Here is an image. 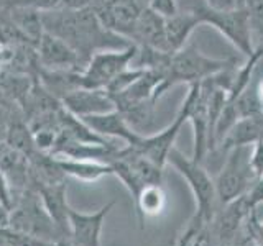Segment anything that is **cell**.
Here are the masks:
<instances>
[{
  "label": "cell",
  "mask_w": 263,
  "mask_h": 246,
  "mask_svg": "<svg viewBox=\"0 0 263 246\" xmlns=\"http://www.w3.org/2000/svg\"><path fill=\"white\" fill-rule=\"evenodd\" d=\"M148 5L163 16H171L179 10L176 0H148Z\"/></svg>",
  "instance_id": "27"
},
{
  "label": "cell",
  "mask_w": 263,
  "mask_h": 246,
  "mask_svg": "<svg viewBox=\"0 0 263 246\" xmlns=\"http://www.w3.org/2000/svg\"><path fill=\"white\" fill-rule=\"evenodd\" d=\"M36 56L40 68L49 71H84V64L81 63L79 56L74 49L45 31L43 38L36 46Z\"/></svg>",
  "instance_id": "11"
},
{
  "label": "cell",
  "mask_w": 263,
  "mask_h": 246,
  "mask_svg": "<svg viewBox=\"0 0 263 246\" xmlns=\"http://www.w3.org/2000/svg\"><path fill=\"white\" fill-rule=\"evenodd\" d=\"M166 164L175 168L191 189L196 200L194 215L201 217L208 221H212L214 215L219 210V199L216 191V182L211 174L204 169L202 162H197L193 158H187L179 150L173 148L168 154Z\"/></svg>",
  "instance_id": "3"
},
{
  "label": "cell",
  "mask_w": 263,
  "mask_h": 246,
  "mask_svg": "<svg viewBox=\"0 0 263 246\" xmlns=\"http://www.w3.org/2000/svg\"><path fill=\"white\" fill-rule=\"evenodd\" d=\"M4 49H5V48H4L2 45H0V53H2V51H4Z\"/></svg>",
  "instance_id": "32"
},
{
  "label": "cell",
  "mask_w": 263,
  "mask_h": 246,
  "mask_svg": "<svg viewBox=\"0 0 263 246\" xmlns=\"http://www.w3.org/2000/svg\"><path fill=\"white\" fill-rule=\"evenodd\" d=\"M35 191L40 194L41 203H43L45 210L51 217L61 235L64 238H69V203L68 199H66V184H40L35 187Z\"/></svg>",
  "instance_id": "16"
},
{
  "label": "cell",
  "mask_w": 263,
  "mask_h": 246,
  "mask_svg": "<svg viewBox=\"0 0 263 246\" xmlns=\"http://www.w3.org/2000/svg\"><path fill=\"white\" fill-rule=\"evenodd\" d=\"M212 94V77L189 86L184 98L187 121H191L194 131V150L191 158L202 162L211 148V127H209V102Z\"/></svg>",
  "instance_id": "6"
},
{
  "label": "cell",
  "mask_w": 263,
  "mask_h": 246,
  "mask_svg": "<svg viewBox=\"0 0 263 246\" xmlns=\"http://www.w3.org/2000/svg\"><path fill=\"white\" fill-rule=\"evenodd\" d=\"M250 151L252 146H235L229 150L224 166L214 179L220 207L245 195L257 179L252 171Z\"/></svg>",
  "instance_id": "5"
},
{
  "label": "cell",
  "mask_w": 263,
  "mask_h": 246,
  "mask_svg": "<svg viewBox=\"0 0 263 246\" xmlns=\"http://www.w3.org/2000/svg\"><path fill=\"white\" fill-rule=\"evenodd\" d=\"M115 202L105 203L97 212L86 213L69 207V240L78 246H102L101 235L105 223V218Z\"/></svg>",
  "instance_id": "10"
},
{
  "label": "cell",
  "mask_w": 263,
  "mask_h": 246,
  "mask_svg": "<svg viewBox=\"0 0 263 246\" xmlns=\"http://www.w3.org/2000/svg\"><path fill=\"white\" fill-rule=\"evenodd\" d=\"M199 25H202V22L191 7L186 8V10H178L171 16H166L164 18V30H166L168 51L176 53L181 48H184Z\"/></svg>",
  "instance_id": "17"
},
{
  "label": "cell",
  "mask_w": 263,
  "mask_h": 246,
  "mask_svg": "<svg viewBox=\"0 0 263 246\" xmlns=\"http://www.w3.org/2000/svg\"><path fill=\"white\" fill-rule=\"evenodd\" d=\"M250 164L255 177H263V139L252 145L250 151Z\"/></svg>",
  "instance_id": "25"
},
{
  "label": "cell",
  "mask_w": 263,
  "mask_h": 246,
  "mask_svg": "<svg viewBox=\"0 0 263 246\" xmlns=\"http://www.w3.org/2000/svg\"><path fill=\"white\" fill-rule=\"evenodd\" d=\"M7 7H23L31 8L40 13L58 10L61 7V0H5Z\"/></svg>",
  "instance_id": "24"
},
{
  "label": "cell",
  "mask_w": 263,
  "mask_h": 246,
  "mask_svg": "<svg viewBox=\"0 0 263 246\" xmlns=\"http://www.w3.org/2000/svg\"><path fill=\"white\" fill-rule=\"evenodd\" d=\"M41 18H43L45 31L60 38L74 49L84 68L96 53L130 45V41L107 30L92 12V8H86V10L58 8V10L41 13Z\"/></svg>",
  "instance_id": "1"
},
{
  "label": "cell",
  "mask_w": 263,
  "mask_h": 246,
  "mask_svg": "<svg viewBox=\"0 0 263 246\" xmlns=\"http://www.w3.org/2000/svg\"><path fill=\"white\" fill-rule=\"evenodd\" d=\"M164 18L161 13H158L150 5H146L140 18L137 22L135 35L132 43H135L140 48H152L158 51H168L166 46V30H164Z\"/></svg>",
  "instance_id": "15"
},
{
  "label": "cell",
  "mask_w": 263,
  "mask_h": 246,
  "mask_svg": "<svg viewBox=\"0 0 263 246\" xmlns=\"http://www.w3.org/2000/svg\"><path fill=\"white\" fill-rule=\"evenodd\" d=\"M247 203L252 210H257L258 205L263 203V177L255 179L253 186L250 187V191L247 192Z\"/></svg>",
  "instance_id": "26"
},
{
  "label": "cell",
  "mask_w": 263,
  "mask_h": 246,
  "mask_svg": "<svg viewBox=\"0 0 263 246\" xmlns=\"http://www.w3.org/2000/svg\"><path fill=\"white\" fill-rule=\"evenodd\" d=\"M56 158V156H54ZM64 176H69L81 182H97L105 176H112V166L109 162L96 159H76V158H56Z\"/></svg>",
  "instance_id": "18"
},
{
  "label": "cell",
  "mask_w": 263,
  "mask_h": 246,
  "mask_svg": "<svg viewBox=\"0 0 263 246\" xmlns=\"http://www.w3.org/2000/svg\"><path fill=\"white\" fill-rule=\"evenodd\" d=\"M145 2H146V4H148V0H145Z\"/></svg>",
  "instance_id": "33"
},
{
  "label": "cell",
  "mask_w": 263,
  "mask_h": 246,
  "mask_svg": "<svg viewBox=\"0 0 263 246\" xmlns=\"http://www.w3.org/2000/svg\"><path fill=\"white\" fill-rule=\"evenodd\" d=\"M253 89H255V94H257V98H258L260 107L263 110V79H260V82H258V84H255Z\"/></svg>",
  "instance_id": "30"
},
{
  "label": "cell",
  "mask_w": 263,
  "mask_h": 246,
  "mask_svg": "<svg viewBox=\"0 0 263 246\" xmlns=\"http://www.w3.org/2000/svg\"><path fill=\"white\" fill-rule=\"evenodd\" d=\"M234 66V59H217V57L205 56L196 45L187 43L179 51L170 53L166 66L163 69V79L155 90V102H158L171 87L178 84L193 86Z\"/></svg>",
  "instance_id": "2"
},
{
  "label": "cell",
  "mask_w": 263,
  "mask_h": 246,
  "mask_svg": "<svg viewBox=\"0 0 263 246\" xmlns=\"http://www.w3.org/2000/svg\"><path fill=\"white\" fill-rule=\"evenodd\" d=\"M7 12L10 15L12 22L15 27L20 30L22 35L27 38V41L33 46H38L40 39L45 35V27H43V18L41 13L31 8H23V7H7Z\"/></svg>",
  "instance_id": "19"
},
{
  "label": "cell",
  "mask_w": 263,
  "mask_h": 246,
  "mask_svg": "<svg viewBox=\"0 0 263 246\" xmlns=\"http://www.w3.org/2000/svg\"><path fill=\"white\" fill-rule=\"evenodd\" d=\"M240 7L249 15L253 33H263V0H240Z\"/></svg>",
  "instance_id": "23"
},
{
  "label": "cell",
  "mask_w": 263,
  "mask_h": 246,
  "mask_svg": "<svg viewBox=\"0 0 263 246\" xmlns=\"http://www.w3.org/2000/svg\"><path fill=\"white\" fill-rule=\"evenodd\" d=\"M81 120L84 121L90 130L96 131L97 135H101L107 139H112V141H119L120 139V141L127 146L134 145L140 135L117 109L105 112V113L89 115V117H84Z\"/></svg>",
  "instance_id": "14"
},
{
  "label": "cell",
  "mask_w": 263,
  "mask_h": 246,
  "mask_svg": "<svg viewBox=\"0 0 263 246\" xmlns=\"http://www.w3.org/2000/svg\"><path fill=\"white\" fill-rule=\"evenodd\" d=\"M186 121H187V112L184 109V105H181L175 120H173L166 128H163L156 135H150V136L138 135L137 141L134 145H128V148L134 153L143 156L148 161H152L156 166L164 169L168 161V154L173 148H175L176 138Z\"/></svg>",
  "instance_id": "9"
},
{
  "label": "cell",
  "mask_w": 263,
  "mask_h": 246,
  "mask_svg": "<svg viewBox=\"0 0 263 246\" xmlns=\"http://www.w3.org/2000/svg\"><path fill=\"white\" fill-rule=\"evenodd\" d=\"M145 0H92L90 8L104 27L132 43Z\"/></svg>",
  "instance_id": "8"
},
{
  "label": "cell",
  "mask_w": 263,
  "mask_h": 246,
  "mask_svg": "<svg viewBox=\"0 0 263 246\" xmlns=\"http://www.w3.org/2000/svg\"><path fill=\"white\" fill-rule=\"evenodd\" d=\"M257 36H258V41L255 45H261L263 46V33H260V35H257Z\"/></svg>",
  "instance_id": "31"
},
{
  "label": "cell",
  "mask_w": 263,
  "mask_h": 246,
  "mask_svg": "<svg viewBox=\"0 0 263 246\" xmlns=\"http://www.w3.org/2000/svg\"><path fill=\"white\" fill-rule=\"evenodd\" d=\"M137 51L138 46L135 43H130L125 48L104 49V51L96 53L90 57L84 71L81 72L82 87L105 89L119 74L132 68Z\"/></svg>",
  "instance_id": "7"
},
{
  "label": "cell",
  "mask_w": 263,
  "mask_h": 246,
  "mask_svg": "<svg viewBox=\"0 0 263 246\" xmlns=\"http://www.w3.org/2000/svg\"><path fill=\"white\" fill-rule=\"evenodd\" d=\"M217 244L219 241L216 235H214L211 221L197 215H193L191 220L187 221L176 243V246H217Z\"/></svg>",
  "instance_id": "21"
},
{
  "label": "cell",
  "mask_w": 263,
  "mask_h": 246,
  "mask_svg": "<svg viewBox=\"0 0 263 246\" xmlns=\"http://www.w3.org/2000/svg\"><path fill=\"white\" fill-rule=\"evenodd\" d=\"M92 0H61V7L64 10H86L90 8Z\"/></svg>",
  "instance_id": "29"
},
{
  "label": "cell",
  "mask_w": 263,
  "mask_h": 246,
  "mask_svg": "<svg viewBox=\"0 0 263 246\" xmlns=\"http://www.w3.org/2000/svg\"><path fill=\"white\" fill-rule=\"evenodd\" d=\"M61 105L66 112L78 118H84L89 115L105 113L115 109L112 97L104 89H87L79 87L66 95Z\"/></svg>",
  "instance_id": "13"
},
{
  "label": "cell",
  "mask_w": 263,
  "mask_h": 246,
  "mask_svg": "<svg viewBox=\"0 0 263 246\" xmlns=\"http://www.w3.org/2000/svg\"><path fill=\"white\" fill-rule=\"evenodd\" d=\"M242 233L249 246H263V221L257 220L255 210H252L245 218Z\"/></svg>",
  "instance_id": "22"
},
{
  "label": "cell",
  "mask_w": 263,
  "mask_h": 246,
  "mask_svg": "<svg viewBox=\"0 0 263 246\" xmlns=\"http://www.w3.org/2000/svg\"><path fill=\"white\" fill-rule=\"evenodd\" d=\"M191 8L199 15L202 25H211L212 28H216L245 57L252 56L255 51L253 28L249 15L242 7L234 8V10H212L201 2Z\"/></svg>",
  "instance_id": "4"
},
{
  "label": "cell",
  "mask_w": 263,
  "mask_h": 246,
  "mask_svg": "<svg viewBox=\"0 0 263 246\" xmlns=\"http://www.w3.org/2000/svg\"><path fill=\"white\" fill-rule=\"evenodd\" d=\"M245 195L222 205L216 215H214L211 225L219 243H227V244L234 243V240L240 233L245 218L252 212L249 203H247Z\"/></svg>",
  "instance_id": "12"
},
{
  "label": "cell",
  "mask_w": 263,
  "mask_h": 246,
  "mask_svg": "<svg viewBox=\"0 0 263 246\" xmlns=\"http://www.w3.org/2000/svg\"><path fill=\"white\" fill-rule=\"evenodd\" d=\"M134 202L138 221L143 227L145 218L163 213L164 207H166V194H164L161 184H148L140 191Z\"/></svg>",
  "instance_id": "20"
},
{
  "label": "cell",
  "mask_w": 263,
  "mask_h": 246,
  "mask_svg": "<svg viewBox=\"0 0 263 246\" xmlns=\"http://www.w3.org/2000/svg\"><path fill=\"white\" fill-rule=\"evenodd\" d=\"M202 4L212 10H234L240 7V0H202Z\"/></svg>",
  "instance_id": "28"
}]
</instances>
